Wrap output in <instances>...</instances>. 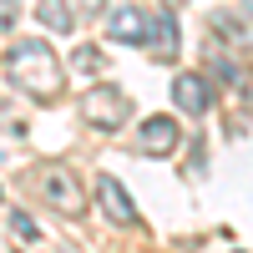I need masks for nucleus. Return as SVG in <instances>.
<instances>
[{
	"instance_id": "nucleus-1",
	"label": "nucleus",
	"mask_w": 253,
	"mask_h": 253,
	"mask_svg": "<svg viewBox=\"0 0 253 253\" xmlns=\"http://www.w3.org/2000/svg\"><path fill=\"white\" fill-rule=\"evenodd\" d=\"M5 71H10V81L20 91H31L41 101L61 96V61H56V51L46 46V41H15Z\"/></svg>"
},
{
	"instance_id": "nucleus-2",
	"label": "nucleus",
	"mask_w": 253,
	"mask_h": 253,
	"mask_svg": "<svg viewBox=\"0 0 253 253\" xmlns=\"http://www.w3.org/2000/svg\"><path fill=\"white\" fill-rule=\"evenodd\" d=\"M36 187H41V198H46V208H56L61 218H81V213H86L81 177L71 172L66 162H46V167H41V177H36Z\"/></svg>"
},
{
	"instance_id": "nucleus-3",
	"label": "nucleus",
	"mask_w": 253,
	"mask_h": 253,
	"mask_svg": "<svg viewBox=\"0 0 253 253\" xmlns=\"http://www.w3.org/2000/svg\"><path fill=\"white\" fill-rule=\"evenodd\" d=\"M126 112H132V101H126V91L112 86V81H101V86H91L86 96H81V117H86L96 132H112V126H122Z\"/></svg>"
},
{
	"instance_id": "nucleus-4",
	"label": "nucleus",
	"mask_w": 253,
	"mask_h": 253,
	"mask_svg": "<svg viewBox=\"0 0 253 253\" xmlns=\"http://www.w3.org/2000/svg\"><path fill=\"white\" fill-rule=\"evenodd\" d=\"M177 137H182V132H177V122H172V117H147L137 142H142V152H147V157H167V152L177 147Z\"/></svg>"
},
{
	"instance_id": "nucleus-5",
	"label": "nucleus",
	"mask_w": 253,
	"mask_h": 253,
	"mask_svg": "<svg viewBox=\"0 0 253 253\" xmlns=\"http://www.w3.org/2000/svg\"><path fill=\"white\" fill-rule=\"evenodd\" d=\"M112 41H122V46H147V41H152V20L137 5H122L112 15Z\"/></svg>"
},
{
	"instance_id": "nucleus-6",
	"label": "nucleus",
	"mask_w": 253,
	"mask_h": 253,
	"mask_svg": "<svg viewBox=\"0 0 253 253\" xmlns=\"http://www.w3.org/2000/svg\"><path fill=\"white\" fill-rule=\"evenodd\" d=\"M96 198H101V208H107L112 223H126V228L137 223V203H132V193H126L117 177H101V182H96Z\"/></svg>"
},
{
	"instance_id": "nucleus-7",
	"label": "nucleus",
	"mask_w": 253,
	"mask_h": 253,
	"mask_svg": "<svg viewBox=\"0 0 253 253\" xmlns=\"http://www.w3.org/2000/svg\"><path fill=\"white\" fill-rule=\"evenodd\" d=\"M172 101L187 117H203L208 112V81L203 76H172Z\"/></svg>"
},
{
	"instance_id": "nucleus-8",
	"label": "nucleus",
	"mask_w": 253,
	"mask_h": 253,
	"mask_svg": "<svg viewBox=\"0 0 253 253\" xmlns=\"http://www.w3.org/2000/svg\"><path fill=\"white\" fill-rule=\"evenodd\" d=\"M152 46H157V56H162V61H172V56H177V20L167 15V10L152 20Z\"/></svg>"
},
{
	"instance_id": "nucleus-9",
	"label": "nucleus",
	"mask_w": 253,
	"mask_h": 253,
	"mask_svg": "<svg viewBox=\"0 0 253 253\" xmlns=\"http://www.w3.org/2000/svg\"><path fill=\"white\" fill-rule=\"evenodd\" d=\"M36 15H41V26L56 31V36H66V31H71V10H66V0H41Z\"/></svg>"
},
{
	"instance_id": "nucleus-10",
	"label": "nucleus",
	"mask_w": 253,
	"mask_h": 253,
	"mask_svg": "<svg viewBox=\"0 0 253 253\" xmlns=\"http://www.w3.org/2000/svg\"><path fill=\"white\" fill-rule=\"evenodd\" d=\"M213 71H218V81H223V86H238V66H233L228 56H213Z\"/></svg>"
},
{
	"instance_id": "nucleus-11",
	"label": "nucleus",
	"mask_w": 253,
	"mask_h": 253,
	"mask_svg": "<svg viewBox=\"0 0 253 253\" xmlns=\"http://www.w3.org/2000/svg\"><path fill=\"white\" fill-rule=\"evenodd\" d=\"M10 233H15L20 243H31V238H36V223H31L26 213H10Z\"/></svg>"
},
{
	"instance_id": "nucleus-12",
	"label": "nucleus",
	"mask_w": 253,
	"mask_h": 253,
	"mask_svg": "<svg viewBox=\"0 0 253 253\" xmlns=\"http://www.w3.org/2000/svg\"><path fill=\"white\" fill-rule=\"evenodd\" d=\"M15 10H20V0H0V31L15 26Z\"/></svg>"
},
{
	"instance_id": "nucleus-13",
	"label": "nucleus",
	"mask_w": 253,
	"mask_h": 253,
	"mask_svg": "<svg viewBox=\"0 0 253 253\" xmlns=\"http://www.w3.org/2000/svg\"><path fill=\"white\" fill-rule=\"evenodd\" d=\"M101 5H107V0H81V10H86V15H101Z\"/></svg>"
}]
</instances>
